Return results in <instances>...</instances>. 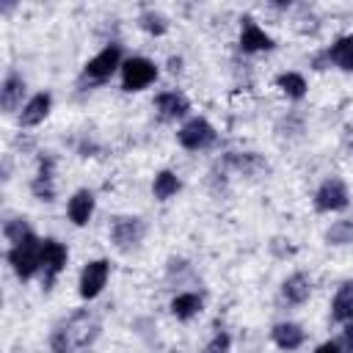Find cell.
I'll return each mask as SVG.
<instances>
[{
  "mask_svg": "<svg viewBox=\"0 0 353 353\" xmlns=\"http://www.w3.org/2000/svg\"><path fill=\"white\" fill-rule=\"evenodd\" d=\"M350 204V193L347 185L339 176H328L323 179V185L314 193V210L317 212H339Z\"/></svg>",
  "mask_w": 353,
  "mask_h": 353,
  "instance_id": "obj_6",
  "label": "cell"
},
{
  "mask_svg": "<svg viewBox=\"0 0 353 353\" xmlns=\"http://www.w3.org/2000/svg\"><path fill=\"white\" fill-rule=\"evenodd\" d=\"M50 350L52 353H72L74 350V342H72V334H69L66 320L52 328V334H50Z\"/></svg>",
  "mask_w": 353,
  "mask_h": 353,
  "instance_id": "obj_26",
  "label": "cell"
},
{
  "mask_svg": "<svg viewBox=\"0 0 353 353\" xmlns=\"http://www.w3.org/2000/svg\"><path fill=\"white\" fill-rule=\"evenodd\" d=\"M281 295H284L287 303H295V306L306 303L309 295H312V281H309V276H306V273H292V276H287L284 284H281Z\"/></svg>",
  "mask_w": 353,
  "mask_h": 353,
  "instance_id": "obj_17",
  "label": "cell"
},
{
  "mask_svg": "<svg viewBox=\"0 0 353 353\" xmlns=\"http://www.w3.org/2000/svg\"><path fill=\"white\" fill-rule=\"evenodd\" d=\"M66 325H69V334H72L74 350H83V347H88V345L97 339V334H99V323L94 320V314H91L88 309H80V312H74V314L66 320Z\"/></svg>",
  "mask_w": 353,
  "mask_h": 353,
  "instance_id": "obj_10",
  "label": "cell"
},
{
  "mask_svg": "<svg viewBox=\"0 0 353 353\" xmlns=\"http://www.w3.org/2000/svg\"><path fill=\"white\" fill-rule=\"evenodd\" d=\"M108 276H110V262L108 259H91L85 262V268L80 270V281H77V292L83 301H94L105 284H108Z\"/></svg>",
  "mask_w": 353,
  "mask_h": 353,
  "instance_id": "obj_7",
  "label": "cell"
},
{
  "mask_svg": "<svg viewBox=\"0 0 353 353\" xmlns=\"http://www.w3.org/2000/svg\"><path fill=\"white\" fill-rule=\"evenodd\" d=\"M325 243L328 245H350L353 243V221H334L325 229Z\"/></svg>",
  "mask_w": 353,
  "mask_h": 353,
  "instance_id": "obj_24",
  "label": "cell"
},
{
  "mask_svg": "<svg viewBox=\"0 0 353 353\" xmlns=\"http://www.w3.org/2000/svg\"><path fill=\"white\" fill-rule=\"evenodd\" d=\"M314 353H347V350H345V345H342V342H336V339H328V342L317 345V347H314Z\"/></svg>",
  "mask_w": 353,
  "mask_h": 353,
  "instance_id": "obj_29",
  "label": "cell"
},
{
  "mask_svg": "<svg viewBox=\"0 0 353 353\" xmlns=\"http://www.w3.org/2000/svg\"><path fill=\"white\" fill-rule=\"evenodd\" d=\"M8 265H11V270L17 273L19 281L33 279L41 270V237H36L30 232L25 240L11 245L8 248Z\"/></svg>",
  "mask_w": 353,
  "mask_h": 353,
  "instance_id": "obj_1",
  "label": "cell"
},
{
  "mask_svg": "<svg viewBox=\"0 0 353 353\" xmlns=\"http://www.w3.org/2000/svg\"><path fill=\"white\" fill-rule=\"evenodd\" d=\"M342 345H345V350H347V353H353V320H350V323H345V331H342Z\"/></svg>",
  "mask_w": 353,
  "mask_h": 353,
  "instance_id": "obj_30",
  "label": "cell"
},
{
  "mask_svg": "<svg viewBox=\"0 0 353 353\" xmlns=\"http://www.w3.org/2000/svg\"><path fill=\"white\" fill-rule=\"evenodd\" d=\"M50 108H52V97H50V91H39V94H33V97L22 105V110H19V127H36V124H41V121L47 119Z\"/></svg>",
  "mask_w": 353,
  "mask_h": 353,
  "instance_id": "obj_12",
  "label": "cell"
},
{
  "mask_svg": "<svg viewBox=\"0 0 353 353\" xmlns=\"http://www.w3.org/2000/svg\"><path fill=\"white\" fill-rule=\"evenodd\" d=\"M94 193L88 190V188H80V190H74L72 193V199L66 201V215H69V221L74 223V226H85L88 221H91V215H94Z\"/></svg>",
  "mask_w": 353,
  "mask_h": 353,
  "instance_id": "obj_13",
  "label": "cell"
},
{
  "mask_svg": "<svg viewBox=\"0 0 353 353\" xmlns=\"http://www.w3.org/2000/svg\"><path fill=\"white\" fill-rule=\"evenodd\" d=\"M69 251L63 243H58L55 237H44L41 240V270H44V287L50 290L52 281L58 279V273L66 268Z\"/></svg>",
  "mask_w": 353,
  "mask_h": 353,
  "instance_id": "obj_8",
  "label": "cell"
},
{
  "mask_svg": "<svg viewBox=\"0 0 353 353\" xmlns=\"http://www.w3.org/2000/svg\"><path fill=\"white\" fill-rule=\"evenodd\" d=\"M22 94H25V80L19 72H8L3 77V85H0V108L3 113H14L22 102Z\"/></svg>",
  "mask_w": 353,
  "mask_h": 353,
  "instance_id": "obj_15",
  "label": "cell"
},
{
  "mask_svg": "<svg viewBox=\"0 0 353 353\" xmlns=\"http://www.w3.org/2000/svg\"><path fill=\"white\" fill-rule=\"evenodd\" d=\"M215 138H218V132H215V127H212L204 116H193V119H188V121L179 127V132H176L179 146L188 149V152H201V149L212 146Z\"/></svg>",
  "mask_w": 353,
  "mask_h": 353,
  "instance_id": "obj_4",
  "label": "cell"
},
{
  "mask_svg": "<svg viewBox=\"0 0 353 353\" xmlns=\"http://www.w3.org/2000/svg\"><path fill=\"white\" fill-rule=\"evenodd\" d=\"M154 110L160 113V119L174 121V119H182L190 110V102L179 91H163V94L154 97Z\"/></svg>",
  "mask_w": 353,
  "mask_h": 353,
  "instance_id": "obj_14",
  "label": "cell"
},
{
  "mask_svg": "<svg viewBox=\"0 0 353 353\" xmlns=\"http://www.w3.org/2000/svg\"><path fill=\"white\" fill-rule=\"evenodd\" d=\"M276 88L281 94H287L290 99H303L309 85H306V77L303 74H298V72H281L276 77Z\"/></svg>",
  "mask_w": 353,
  "mask_h": 353,
  "instance_id": "obj_23",
  "label": "cell"
},
{
  "mask_svg": "<svg viewBox=\"0 0 353 353\" xmlns=\"http://www.w3.org/2000/svg\"><path fill=\"white\" fill-rule=\"evenodd\" d=\"M201 309H204V301H201L199 292H179V295H174V301H171V314H174L176 320H190V317H196Z\"/></svg>",
  "mask_w": 353,
  "mask_h": 353,
  "instance_id": "obj_21",
  "label": "cell"
},
{
  "mask_svg": "<svg viewBox=\"0 0 353 353\" xmlns=\"http://www.w3.org/2000/svg\"><path fill=\"white\" fill-rule=\"evenodd\" d=\"M121 44H116V41H110V44H105L94 58H88L85 61V66H83V77L88 80V83H105L116 69H121Z\"/></svg>",
  "mask_w": 353,
  "mask_h": 353,
  "instance_id": "obj_2",
  "label": "cell"
},
{
  "mask_svg": "<svg viewBox=\"0 0 353 353\" xmlns=\"http://www.w3.org/2000/svg\"><path fill=\"white\" fill-rule=\"evenodd\" d=\"M168 69L171 72H179L182 69V58H168Z\"/></svg>",
  "mask_w": 353,
  "mask_h": 353,
  "instance_id": "obj_31",
  "label": "cell"
},
{
  "mask_svg": "<svg viewBox=\"0 0 353 353\" xmlns=\"http://www.w3.org/2000/svg\"><path fill=\"white\" fill-rule=\"evenodd\" d=\"M121 88L124 91H143L157 80V66L154 61L143 58V55H132L121 63Z\"/></svg>",
  "mask_w": 353,
  "mask_h": 353,
  "instance_id": "obj_3",
  "label": "cell"
},
{
  "mask_svg": "<svg viewBox=\"0 0 353 353\" xmlns=\"http://www.w3.org/2000/svg\"><path fill=\"white\" fill-rule=\"evenodd\" d=\"M328 63H334L342 72H353V36H339L328 50H325Z\"/></svg>",
  "mask_w": 353,
  "mask_h": 353,
  "instance_id": "obj_19",
  "label": "cell"
},
{
  "mask_svg": "<svg viewBox=\"0 0 353 353\" xmlns=\"http://www.w3.org/2000/svg\"><path fill=\"white\" fill-rule=\"evenodd\" d=\"M270 339L276 342L279 350H287L290 353V350H298L303 345L306 334H303V328L298 323H276L273 331H270Z\"/></svg>",
  "mask_w": 353,
  "mask_h": 353,
  "instance_id": "obj_16",
  "label": "cell"
},
{
  "mask_svg": "<svg viewBox=\"0 0 353 353\" xmlns=\"http://www.w3.org/2000/svg\"><path fill=\"white\" fill-rule=\"evenodd\" d=\"M226 163L234 165V168H237L240 174H245V176H259V174L268 171V160H265L262 154H256V152H232V154L226 157Z\"/></svg>",
  "mask_w": 353,
  "mask_h": 353,
  "instance_id": "obj_18",
  "label": "cell"
},
{
  "mask_svg": "<svg viewBox=\"0 0 353 353\" xmlns=\"http://www.w3.org/2000/svg\"><path fill=\"white\" fill-rule=\"evenodd\" d=\"M331 320L350 323L353 320V281H342L331 301Z\"/></svg>",
  "mask_w": 353,
  "mask_h": 353,
  "instance_id": "obj_20",
  "label": "cell"
},
{
  "mask_svg": "<svg viewBox=\"0 0 353 353\" xmlns=\"http://www.w3.org/2000/svg\"><path fill=\"white\" fill-rule=\"evenodd\" d=\"M232 350V336L226 334V331H218L210 342H207V347H204V353H229Z\"/></svg>",
  "mask_w": 353,
  "mask_h": 353,
  "instance_id": "obj_28",
  "label": "cell"
},
{
  "mask_svg": "<svg viewBox=\"0 0 353 353\" xmlns=\"http://www.w3.org/2000/svg\"><path fill=\"white\" fill-rule=\"evenodd\" d=\"M30 232H33V229L28 226L25 218H11V221H6V226H3V234H6V240H8L11 245H17L19 240H25Z\"/></svg>",
  "mask_w": 353,
  "mask_h": 353,
  "instance_id": "obj_27",
  "label": "cell"
},
{
  "mask_svg": "<svg viewBox=\"0 0 353 353\" xmlns=\"http://www.w3.org/2000/svg\"><path fill=\"white\" fill-rule=\"evenodd\" d=\"M138 25L149 33V36H163L165 30H168V19L160 14V11H154V8H146V11H141V17H138Z\"/></svg>",
  "mask_w": 353,
  "mask_h": 353,
  "instance_id": "obj_25",
  "label": "cell"
},
{
  "mask_svg": "<svg viewBox=\"0 0 353 353\" xmlns=\"http://www.w3.org/2000/svg\"><path fill=\"white\" fill-rule=\"evenodd\" d=\"M146 234V223L138 215H119L110 223V243L119 251H132Z\"/></svg>",
  "mask_w": 353,
  "mask_h": 353,
  "instance_id": "obj_5",
  "label": "cell"
},
{
  "mask_svg": "<svg viewBox=\"0 0 353 353\" xmlns=\"http://www.w3.org/2000/svg\"><path fill=\"white\" fill-rule=\"evenodd\" d=\"M179 188H182V182H179V176L174 174V171H157L154 174V179H152V196L157 199V201H168L171 196H176L179 193Z\"/></svg>",
  "mask_w": 353,
  "mask_h": 353,
  "instance_id": "obj_22",
  "label": "cell"
},
{
  "mask_svg": "<svg viewBox=\"0 0 353 353\" xmlns=\"http://www.w3.org/2000/svg\"><path fill=\"white\" fill-rule=\"evenodd\" d=\"M30 193L39 201H52L55 199V157L52 154L39 157V171L30 182Z\"/></svg>",
  "mask_w": 353,
  "mask_h": 353,
  "instance_id": "obj_11",
  "label": "cell"
},
{
  "mask_svg": "<svg viewBox=\"0 0 353 353\" xmlns=\"http://www.w3.org/2000/svg\"><path fill=\"white\" fill-rule=\"evenodd\" d=\"M237 44H240V50L248 52V55H254V52H268V50L276 47L273 36L265 33L251 17H243V22H240V41H237Z\"/></svg>",
  "mask_w": 353,
  "mask_h": 353,
  "instance_id": "obj_9",
  "label": "cell"
}]
</instances>
